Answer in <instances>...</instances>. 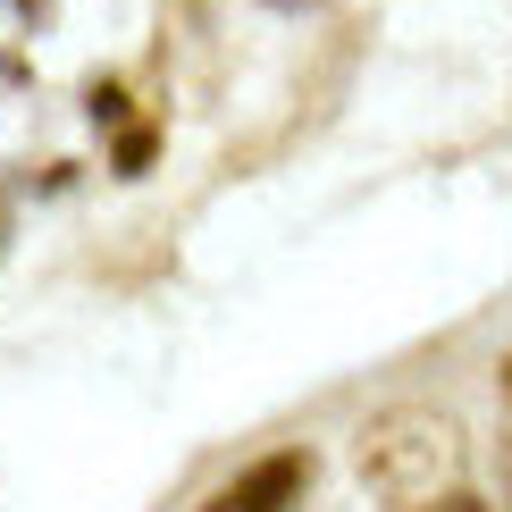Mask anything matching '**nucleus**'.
Returning a JSON list of instances; mask_svg holds the SVG:
<instances>
[{
	"label": "nucleus",
	"mask_w": 512,
	"mask_h": 512,
	"mask_svg": "<svg viewBox=\"0 0 512 512\" xmlns=\"http://www.w3.org/2000/svg\"><path fill=\"white\" fill-rule=\"evenodd\" d=\"M353 471L378 504L395 512H437L462 496V429L437 412V403H395L378 412L353 445Z\"/></svg>",
	"instance_id": "f257e3e1"
},
{
	"label": "nucleus",
	"mask_w": 512,
	"mask_h": 512,
	"mask_svg": "<svg viewBox=\"0 0 512 512\" xmlns=\"http://www.w3.org/2000/svg\"><path fill=\"white\" fill-rule=\"evenodd\" d=\"M437 512H487V504H471V496H454V504H437Z\"/></svg>",
	"instance_id": "7ed1b4c3"
},
{
	"label": "nucleus",
	"mask_w": 512,
	"mask_h": 512,
	"mask_svg": "<svg viewBox=\"0 0 512 512\" xmlns=\"http://www.w3.org/2000/svg\"><path fill=\"white\" fill-rule=\"evenodd\" d=\"M303 479H311V454H269V462H252L236 487H219L202 512H286L303 496Z\"/></svg>",
	"instance_id": "f03ea898"
}]
</instances>
